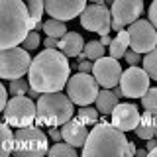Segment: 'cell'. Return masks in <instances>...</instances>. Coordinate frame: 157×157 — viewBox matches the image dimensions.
Listing matches in <instances>:
<instances>
[{"mask_svg": "<svg viewBox=\"0 0 157 157\" xmlns=\"http://www.w3.org/2000/svg\"><path fill=\"white\" fill-rule=\"evenodd\" d=\"M149 155H155V157H157V147H155V149H151V151H149Z\"/></svg>", "mask_w": 157, "mask_h": 157, "instance_id": "obj_45", "label": "cell"}, {"mask_svg": "<svg viewBox=\"0 0 157 157\" xmlns=\"http://www.w3.org/2000/svg\"><path fill=\"white\" fill-rule=\"evenodd\" d=\"M98 81L92 73L77 71L67 82V94L77 106H88L96 100L98 96Z\"/></svg>", "mask_w": 157, "mask_h": 157, "instance_id": "obj_8", "label": "cell"}, {"mask_svg": "<svg viewBox=\"0 0 157 157\" xmlns=\"http://www.w3.org/2000/svg\"><path fill=\"white\" fill-rule=\"evenodd\" d=\"M47 136L51 137L53 141H63V134H61V130H57L55 126L53 128H49V132H47Z\"/></svg>", "mask_w": 157, "mask_h": 157, "instance_id": "obj_34", "label": "cell"}, {"mask_svg": "<svg viewBox=\"0 0 157 157\" xmlns=\"http://www.w3.org/2000/svg\"><path fill=\"white\" fill-rule=\"evenodd\" d=\"M104 4H106V6H108V8H110V6H112V4H114V0H104Z\"/></svg>", "mask_w": 157, "mask_h": 157, "instance_id": "obj_44", "label": "cell"}, {"mask_svg": "<svg viewBox=\"0 0 157 157\" xmlns=\"http://www.w3.org/2000/svg\"><path fill=\"white\" fill-rule=\"evenodd\" d=\"M0 104H2V110L8 104V90H6V86H0Z\"/></svg>", "mask_w": 157, "mask_h": 157, "instance_id": "obj_37", "label": "cell"}, {"mask_svg": "<svg viewBox=\"0 0 157 157\" xmlns=\"http://www.w3.org/2000/svg\"><path fill=\"white\" fill-rule=\"evenodd\" d=\"M61 134H63V141L75 145L78 149V147H85L88 130H86V124H82L78 118H71L69 122H65L61 126Z\"/></svg>", "mask_w": 157, "mask_h": 157, "instance_id": "obj_16", "label": "cell"}, {"mask_svg": "<svg viewBox=\"0 0 157 157\" xmlns=\"http://www.w3.org/2000/svg\"><path fill=\"white\" fill-rule=\"evenodd\" d=\"M86 8V0H45V12L61 22L77 18Z\"/></svg>", "mask_w": 157, "mask_h": 157, "instance_id": "obj_13", "label": "cell"}, {"mask_svg": "<svg viewBox=\"0 0 157 157\" xmlns=\"http://www.w3.org/2000/svg\"><path fill=\"white\" fill-rule=\"evenodd\" d=\"M122 67L118 63V59L114 57H100L94 61V67H92V75L96 77L98 85L104 88H114L116 85H120L122 78Z\"/></svg>", "mask_w": 157, "mask_h": 157, "instance_id": "obj_12", "label": "cell"}, {"mask_svg": "<svg viewBox=\"0 0 157 157\" xmlns=\"http://www.w3.org/2000/svg\"><path fill=\"white\" fill-rule=\"evenodd\" d=\"M118 39H120V41L128 47V45H130V32H126V29H120V32H118Z\"/></svg>", "mask_w": 157, "mask_h": 157, "instance_id": "obj_36", "label": "cell"}, {"mask_svg": "<svg viewBox=\"0 0 157 157\" xmlns=\"http://www.w3.org/2000/svg\"><path fill=\"white\" fill-rule=\"evenodd\" d=\"M37 116V102H33L32 96L20 94L12 96L4 108V122H8L12 128H26L36 122Z\"/></svg>", "mask_w": 157, "mask_h": 157, "instance_id": "obj_6", "label": "cell"}, {"mask_svg": "<svg viewBox=\"0 0 157 157\" xmlns=\"http://www.w3.org/2000/svg\"><path fill=\"white\" fill-rule=\"evenodd\" d=\"M128 155H136V147H134V144H128Z\"/></svg>", "mask_w": 157, "mask_h": 157, "instance_id": "obj_42", "label": "cell"}, {"mask_svg": "<svg viewBox=\"0 0 157 157\" xmlns=\"http://www.w3.org/2000/svg\"><path fill=\"white\" fill-rule=\"evenodd\" d=\"M0 134H2L0 153H2V157H8V155L14 151V145H16V134H12V130H10V124H8V122H4V124L0 126Z\"/></svg>", "mask_w": 157, "mask_h": 157, "instance_id": "obj_20", "label": "cell"}, {"mask_svg": "<svg viewBox=\"0 0 157 157\" xmlns=\"http://www.w3.org/2000/svg\"><path fill=\"white\" fill-rule=\"evenodd\" d=\"M47 155H51V157H77L78 151H77L75 145L67 144V141L65 144H63V141H55V145L49 147Z\"/></svg>", "mask_w": 157, "mask_h": 157, "instance_id": "obj_22", "label": "cell"}, {"mask_svg": "<svg viewBox=\"0 0 157 157\" xmlns=\"http://www.w3.org/2000/svg\"><path fill=\"white\" fill-rule=\"evenodd\" d=\"M128 144L126 134L118 128L100 122L98 126L88 132L86 144L82 147L85 157H94V155H128Z\"/></svg>", "mask_w": 157, "mask_h": 157, "instance_id": "obj_3", "label": "cell"}, {"mask_svg": "<svg viewBox=\"0 0 157 157\" xmlns=\"http://www.w3.org/2000/svg\"><path fill=\"white\" fill-rule=\"evenodd\" d=\"M49 151L47 136L39 130V126H26L16 130V145L14 153L20 157H41Z\"/></svg>", "mask_w": 157, "mask_h": 157, "instance_id": "obj_5", "label": "cell"}, {"mask_svg": "<svg viewBox=\"0 0 157 157\" xmlns=\"http://www.w3.org/2000/svg\"><path fill=\"white\" fill-rule=\"evenodd\" d=\"M59 49L67 57H78V53L85 51V41H82V37L77 32H67L59 39Z\"/></svg>", "mask_w": 157, "mask_h": 157, "instance_id": "obj_17", "label": "cell"}, {"mask_svg": "<svg viewBox=\"0 0 157 157\" xmlns=\"http://www.w3.org/2000/svg\"><path fill=\"white\" fill-rule=\"evenodd\" d=\"M28 96H32L33 100H36V98H39V96H41V92H39V90H36V88H32V86H29V90H28Z\"/></svg>", "mask_w": 157, "mask_h": 157, "instance_id": "obj_38", "label": "cell"}, {"mask_svg": "<svg viewBox=\"0 0 157 157\" xmlns=\"http://www.w3.org/2000/svg\"><path fill=\"white\" fill-rule=\"evenodd\" d=\"M39 41H41V39H39V33L37 32H29L26 36V39L22 41V47L28 49V51H32V49H36L39 45Z\"/></svg>", "mask_w": 157, "mask_h": 157, "instance_id": "obj_30", "label": "cell"}, {"mask_svg": "<svg viewBox=\"0 0 157 157\" xmlns=\"http://www.w3.org/2000/svg\"><path fill=\"white\" fill-rule=\"evenodd\" d=\"M37 20L32 18L24 0H0V47H16L22 43Z\"/></svg>", "mask_w": 157, "mask_h": 157, "instance_id": "obj_2", "label": "cell"}, {"mask_svg": "<svg viewBox=\"0 0 157 157\" xmlns=\"http://www.w3.org/2000/svg\"><path fill=\"white\" fill-rule=\"evenodd\" d=\"M108 49H110V55L114 57V59H122V57L126 55V45H124V43H122L118 37L112 39V43L108 45Z\"/></svg>", "mask_w": 157, "mask_h": 157, "instance_id": "obj_29", "label": "cell"}, {"mask_svg": "<svg viewBox=\"0 0 157 157\" xmlns=\"http://www.w3.org/2000/svg\"><path fill=\"white\" fill-rule=\"evenodd\" d=\"M94 102H96V108H98L100 114H112V110L120 104V102H118V94L112 90V88H104V90H100Z\"/></svg>", "mask_w": 157, "mask_h": 157, "instance_id": "obj_19", "label": "cell"}, {"mask_svg": "<svg viewBox=\"0 0 157 157\" xmlns=\"http://www.w3.org/2000/svg\"><path fill=\"white\" fill-rule=\"evenodd\" d=\"M102 39H100V41H102V45H110V43H112V39H110V33H108V36H100Z\"/></svg>", "mask_w": 157, "mask_h": 157, "instance_id": "obj_40", "label": "cell"}, {"mask_svg": "<svg viewBox=\"0 0 157 157\" xmlns=\"http://www.w3.org/2000/svg\"><path fill=\"white\" fill-rule=\"evenodd\" d=\"M26 2V6L29 10V14H32V18H36L37 22L41 20L43 12H45V0H24Z\"/></svg>", "mask_w": 157, "mask_h": 157, "instance_id": "obj_28", "label": "cell"}, {"mask_svg": "<svg viewBox=\"0 0 157 157\" xmlns=\"http://www.w3.org/2000/svg\"><path fill=\"white\" fill-rule=\"evenodd\" d=\"M144 69H145L147 75H149V78L157 81V47H155V49H151L149 53H145Z\"/></svg>", "mask_w": 157, "mask_h": 157, "instance_id": "obj_24", "label": "cell"}, {"mask_svg": "<svg viewBox=\"0 0 157 157\" xmlns=\"http://www.w3.org/2000/svg\"><path fill=\"white\" fill-rule=\"evenodd\" d=\"M104 51H106V45H102V41H88L85 43V55L86 59H90V61H96V59L104 57Z\"/></svg>", "mask_w": 157, "mask_h": 157, "instance_id": "obj_23", "label": "cell"}, {"mask_svg": "<svg viewBox=\"0 0 157 157\" xmlns=\"http://www.w3.org/2000/svg\"><path fill=\"white\" fill-rule=\"evenodd\" d=\"M29 85L39 92H57L67 86L71 78V65L61 49H43L32 61L28 73Z\"/></svg>", "mask_w": 157, "mask_h": 157, "instance_id": "obj_1", "label": "cell"}, {"mask_svg": "<svg viewBox=\"0 0 157 157\" xmlns=\"http://www.w3.org/2000/svg\"><path fill=\"white\" fill-rule=\"evenodd\" d=\"M126 61H128V65H137V63H141V53H137V51H126Z\"/></svg>", "mask_w": 157, "mask_h": 157, "instance_id": "obj_31", "label": "cell"}, {"mask_svg": "<svg viewBox=\"0 0 157 157\" xmlns=\"http://www.w3.org/2000/svg\"><path fill=\"white\" fill-rule=\"evenodd\" d=\"M130 47L137 53H149L157 47V28L147 20H136L130 24Z\"/></svg>", "mask_w": 157, "mask_h": 157, "instance_id": "obj_10", "label": "cell"}, {"mask_svg": "<svg viewBox=\"0 0 157 157\" xmlns=\"http://www.w3.org/2000/svg\"><path fill=\"white\" fill-rule=\"evenodd\" d=\"M134 132H136V136L140 137V140L155 137V134H157V114L145 110V114H141L140 124H137V128H136Z\"/></svg>", "mask_w": 157, "mask_h": 157, "instance_id": "obj_18", "label": "cell"}, {"mask_svg": "<svg viewBox=\"0 0 157 157\" xmlns=\"http://www.w3.org/2000/svg\"><path fill=\"white\" fill-rule=\"evenodd\" d=\"M147 153H149L147 149H136V155H147Z\"/></svg>", "mask_w": 157, "mask_h": 157, "instance_id": "obj_43", "label": "cell"}, {"mask_svg": "<svg viewBox=\"0 0 157 157\" xmlns=\"http://www.w3.org/2000/svg\"><path fill=\"white\" fill-rule=\"evenodd\" d=\"M141 106H144L147 112L157 114V86L155 88H147V92L141 96Z\"/></svg>", "mask_w": 157, "mask_h": 157, "instance_id": "obj_27", "label": "cell"}, {"mask_svg": "<svg viewBox=\"0 0 157 157\" xmlns=\"http://www.w3.org/2000/svg\"><path fill=\"white\" fill-rule=\"evenodd\" d=\"M90 2H98V4H104V0H90Z\"/></svg>", "mask_w": 157, "mask_h": 157, "instance_id": "obj_46", "label": "cell"}, {"mask_svg": "<svg viewBox=\"0 0 157 157\" xmlns=\"http://www.w3.org/2000/svg\"><path fill=\"white\" fill-rule=\"evenodd\" d=\"M81 26L98 36H108L112 32V12L106 4L92 2L82 10Z\"/></svg>", "mask_w": 157, "mask_h": 157, "instance_id": "obj_9", "label": "cell"}, {"mask_svg": "<svg viewBox=\"0 0 157 157\" xmlns=\"http://www.w3.org/2000/svg\"><path fill=\"white\" fill-rule=\"evenodd\" d=\"M149 75L145 73V69H140L137 65H130L122 73L120 86L124 90V96L128 98H141L149 88Z\"/></svg>", "mask_w": 157, "mask_h": 157, "instance_id": "obj_11", "label": "cell"}, {"mask_svg": "<svg viewBox=\"0 0 157 157\" xmlns=\"http://www.w3.org/2000/svg\"><path fill=\"white\" fill-rule=\"evenodd\" d=\"M120 29H124V26H122V24H118V22H114V20H112V32H120Z\"/></svg>", "mask_w": 157, "mask_h": 157, "instance_id": "obj_41", "label": "cell"}, {"mask_svg": "<svg viewBox=\"0 0 157 157\" xmlns=\"http://www.w3.org/2000/svg\"><path fill=\"white\" fill-rule=\"evenodd\" d=\"M43 32H45V36L61 39L67 33V26H65V22H61V20L51 18V20H47V22H43Z\"/></svg>", "mask_w": 157, "mask_h": 157, "instance_id": "obj_21", "label": "cell"}, {"mask_svg": "<svg viewBox=\"0 0 157 157\" xmlns=\"http://www.w3.org/2000/svg\"><path fill=\"white\" fill-rule=\"evenodd\" d=\"M77 118L82 122V124H86V126H94L98 122V108L94 110V108H90V106H82L81 110H78Z\"/></svg>", "mask_w": 157, "mask_h": 157, "instance_id": "obj_25", "label": "cell"}, {"mask_svg": "<svg viewBox=\"0 0 157 157\" xmlns=\"http://www.w3.org/2000/svg\"><path fill=\"white\" fill-rule=\"evenodd\" d=\"M155 136H157V134H155Z\"/></svg>", "mask_w": 157, "mask_h": 157, "instance_id": "obj_47", "label": "cell"}, {"mask_svg": "<svg viewBox=\"0 0 157 157\" xmlns=\"http://www.w3.org/2000/svg\"><path fill=\"white\" fill-rule=\"evenodd\" d=\"M43 45H45L47 49H55V47H59V39L57 37H51V36H45V39H43Z\"/></svg>", "mask_w": 157, "mask_h": 157, "instance_id": "obj_35", "label": "cell"}, {"mask_svg": "<svg viewBox=\"0 0 157 157\" xmlns=\"http://www.w3.org/2000/svg\"><path fill=\"white\" fill-rule=\"evenodd\" d=\"M75 102L69 98V94H63L61 90L57 92H41L37 98V116L36 126H63L73 118V108Z\"/></svg>", "mask_w": 157, "mask_h": 157, "instance_id": "obj_4", "label": "cell"}, {"mask_svg": "<svg viewBox=\"0 0 157 157\" xmlns=\"http://www.w3.org/2000/svg\"><path fill=\"white\" fill-rule=\"evenodd\" d=\"M33 59L29 57L28 49L24 47H8L0 49V77L14 81L29 73Z\"/></svg>", "mask_w": 157, "mask_h": 157, "instance_id": "obj_7", "label": "cell"}, {"mask_svg": "<svg viewBox=\"0 0 157 157\" xmlns=\"http://www.w3.org/2000/svg\"><path fill=\"white\" fill-rule=\"evenodd\" d=\"M92 67H94V63L90 61V59H85V61H81V65L77 63V69L82 73H92Z\"/></svg>", "mask_w": 157, "mask_h": 157, "instance_id": "obj_32", "label": "cell"}, {"mask_svg": "<svg viewBox=\"0 0 157 157\" xmlns=\"http://www.w3.org/2000/svg\"><path fill=\"white\" fill-rule=\"evenodd\" d=\"M112 126L126 132L136 130L137 124H140V110H137L136 104H118L114 110H112Z\"/></svg>", "mask_w": 157, "mask_h": 157, "instance_id": "obj_15", "label": "cell"}, {"mask_svg": "<svg viewBox=\"0 0 157 157\" xmlns=\"http://www.w3.org/2000/svg\"><path fill=\"white\" fill-rule=\"evenodd\" d=\"M29 78H14V81H10V94L12 96H20V94H28V90H29Z\"/></svg>", "mask_w": 157, "mask_h": 157, "instance_id": "obj_26", "label": "cell"}, {"mask_svg": "<svg viewBox=\"0 0 157 157\" xmlns=\"http://www.w3.org/2000/svg\"><path fill=\"white\" fill-rule=\"evenodd\" d=\"M112 20L122 26H130L136 20H140L144 12V0H114L110 6Z\"/></svg>", "mask_w": 157, "mask_h": 157, "instance_id": "obj_14", "label": "cell"}, {"mask_svg": "<svg viewBox=\"0 0 157 157\" xmlns=\"http://www.w3.org/2000/svg\"><path fill=\"white\" fill-rule=\"evenodd\" d=\"M155 147H157V140H153V137H149V140H147V151L155 149Z\"/></svg>", "mask_w": 157, "mask_h": 157, "instance_id": "obj_39", "label": "cell"}, {"mask_svg": "<svg viewBox=\"0 0 157 157\" xmlns=\"http://www.w3.org/2000/svg\"><path fill=\"white\" fill-rule=\"evenodd\" d=\"M149 22L157 28V0H153L149 6Z\"/></svg>", "mask_w": 157, "mask_h": 157, "instance_id": "obj_33", "label": "cell"}]
</instances>
